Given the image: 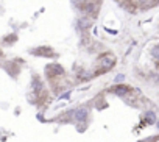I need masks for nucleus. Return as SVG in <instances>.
<instances>
[{
	"label": "nucleus",
	"instance_id": "obj_1",
	"mask_svg": "<svg viewBox=\"0 0 159 142\" xmlns=\"http://www.w3.org/2000/svg\"><path fill=\"white\" fill-rule=\"evenodd\" d=\"M114 63H116V58L112 56V55H109V53H105V55H101V58H100V64L103 66V69H109V67H112Z\"/></svg>",
	"mask_w": 159,
	"mask_h": 142
},
{
	"label": "nucleus",
	"instance_id": "obj_2",
	"mask_svg": "<svg viewBox=\"0 0 159 142\" xmlns=\"http://www.w3.org/2000/svg\"><path fill=\"white\" fill-rule=\"evenodd\" d=\"M75 117H76V120H84L86 117H87V111L86 109H78V111H76V114H75Z\"/></svg>",
	"mask_w": 159,
	"mask_h": 142
},
{
	"label": "nucleus",
	"instance_id": "obj_3",
	"mask_svg": "<svg viewBox=\"0 0 159 142\" xmlns=\"http://www.w3.org/2000/svg\"><path fill=\"white\" fill-rule=\"evenodd\" d=\"M128 91H130V89H127V87H123V86H117L116 89H114V92H116L117 95H125Z\"/></svg>",
	"mask_w": 159,
	"mask_h": 142
},
{
	"label": "nucleus",
	"instance_id": "obj_4",
	"mask_svg": "<svg viewBox=\"0 0 159 142\" xmlns=\"http://www.w3.org/2000/svg\"><path fill=\"white\" fill-rule=\"evenodd\" d=\"M123 80V75H117L116 76V81H122Z\"/></svg>",
	"mask_w": 159,
	"mask_h": 142
}]
</instances>
